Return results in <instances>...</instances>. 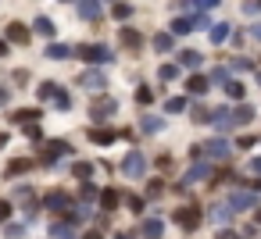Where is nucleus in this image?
I'll return each instance as SVG.
<instances>
[{
	"label": "nucleus",
	"mask_w": 261,
	"mask_h": 239,
	"mask_svg": "<svg viewBox=\"0 0 261 239\" xmlns=\"http://www.w3.org/2000/svg\"><path fill=\"white\" fill-rule=\"evenodd\" d=\"M75 54L86 65H111L115 61V50L111 47H100V43H83V47H75Z\"/></svg>",
	"instance_id": "nucleus-1"
},
{
	"label": "nucleus",
	"mask_w": 261,
	"mask_h": 239,
	"mask_svg": "<svg viewBox=\"0 0 261 239\" xmlns=\"http://www.w3.org/2000/svg\"><path fill=\"white\" fill-rule=\"evenodd\" d=\"M122 175H125V178H143V175H147V157H143L140 150L125 154V157H122Z\"/></svg>",
	"instance_id": "nucleus-2"
},
{
	"label": "nucleus",
	"mask_w": 261,
	"mask_h": 239,
	"mask_svg": "<svg viewBox=\"0 0 261 239\" xmlns=\"http://www.w3.org/2000/svg\"><path fill=\"white\" fill-rule=\"evenodd\" d=\"M115 111H118V100H111V97H100V100H93V107H90V118H93V122H108Z\"/></svg>",
	"instance_id": "nucleus-3"
},
{
	"label": "nucleus",
	"mask_w": 261,
	"mask_h": 239,
	"mask_svg": "<svg viewBox=\"0 0 261 239\" xmlns=\"http://www.w3.org/2000/svg\"><path fill=\"white\" fill-rule=\"evenodd\" d=\"M175 225L186 228V232H193V228L200 225V207H197V203H193V207H179V211H175Z\"/></svg>",
	"instance_id": "nucleus-4"
},
{
	"label": "nucleus",
	"mask_w": 261,
	"mask_h": 239,
	"mask_svg": "<svg viewBox=\"0 0 261 239\" xmlns=\"http://www.w3.org/2000/svg\"><path fill=\"white\" fill-rule=\"evenodd\" d=\"M207 175H211V161H197V164H190V171L182 175L179 189H186V186H193V182H200V178H207Z\"/></svg>",
	"instance_id": "nucleus-5"
},
{
	"label": "nucleus",
	"mask_w": 261,
	"mask_h": 239,
	"mask_svg": "<svg viewBox=\"0 0 261 239\" xmlns=\"http://www.w3.org/2000/svg\"><path fill=\"white\" fill-rule=\"evenodd\" d=\"M79 86H83V89H104V86H108V75H104L100 68H86V72L79 75Z\"/></svg>",
	"instance_id": "nucleus-6"
},
{
	"label": "nucleus",
	"mask_w": 261,
	"mask_h": 239,
	"mask_svg": "<svg viewBox=\"0 0 261 239\" xmlns=\"http://www.w3.org/2000/svg\"><path fill=\"white\" fill-rule=\"evenodd\" d=\"M204 154H207V157H215V161H225V157L232 154V146H229V139L215 136V139H207V143H204Z\"/></svg>",
	"instance_id": "nucleus-7"
},
{
	"label": "nucleus",
	"mask_w": 261,
	"mask_h": 239,
	"mask_svg": "<svg viewBox=\"0 0 261 239\" xmlns=\"http://www.w3.org/2000/svg\"><path fill=\"white\" fill-rule=\"evenodd\" d=\"M232 211H247V207H254L257 203V193H250V189H236V193H229V200H225Z\"/></svg>",
	"instance_id": "nucleus-8"
},
{
	"label": "nucleus",
	"mask_w": 261,
	"mask_h": 239,
	"mask_svg": "<svg viewBox=\"0 0 261 239\" xmlns=\"http://www.w3.org/2000/svg\"><path fill=\"white\" fill-rule=\"evenodd\" d=\"M115 139H118V132H115V129H108V125L90 129V143H97V146H111Z\"/></svg>",
	"instance_id": "nucleus-9"
},
{
	"label": "nucleus",
	"mask_w": 261,
	"mask_h": 239,
	"mask_svg": "<svg viewBox=\"0 0 261 239\" xmlns=\"http://www.w3.org/2000/svg\"><path fill=\"white\" fill-rule=\"evenodd\" d=\"M75 15L86 18V22H97V18H104V8L93 4V0H83V4H75Z\"/></svg>",
	"instance_id": "nucleus-10"
},
{
	"label": "nucleus",
	"mask_w": 261,
	"mask_h": 239,
	"mask_svg": "<svg viewBox=\"0 0 261 239\" xmlns=\"http://www.w3.org/2000/svg\"><path fill=\"white\" fill-rule=\"evenodd\" d=\"M118 43H122V47H129V50H140V47H143V36H140V29L125 25V29L118 33Z\"/></svg>",
	"instance_id": "nucleus-11"
},
{
	"label": "nucleus",
	"mask_w": 261,
	"mask_h": 239,
	"mask_svg": "<svg viewBox=\"0 0 261 239\" xmlns=\"http://www.w3.org/2000/svg\"><path fill=\"white\" fill-rule=\"evenodd\" d=\"M140 132H143V136H158V132H165V118H158V114H143V118H140Z\"/></svg>",
	"instance_id": "nucleus-12"
},
{
	"label": "nucleus",
	"mask_w": 261,
	"mask_h": 239,
	"mask_svg": "<svg viewBox=\"0 0 261 239\" xmlns=\"http://www.w3.org/2000/svg\"><path fill=\"white\" fill-rule=\"evenodd\" d=\"M50 61H65V57H72L75 54V47H68V43H47V50H43Z\"/></svg>",
	"instance_id": "nucleus-13"
},
{
	"label": "nucleus",
	"mask_w": 261,
	"mask_h": 239,
	"mask_svg": "<svg viewBox=\"0 0 261 239\" xmlns=\"http://www.w3.org/2000/svg\"><path fill=\"white\" fill-rule=\"evenodd\" d=\"M8 43H18V47L29 43V29H25L22 22H11V25H8Z\"/></svg>",
	"instance_id": "nucleus-14"
},
{
	"label": "nucleus",
	"mask_w": 261,
	"mask_h": 239,
	"mask_svg": "<svg viewBox=\"0 0 261 239\" xmlns=\"http://www.w3.org/2000/svg\"><path fill=\"white\" fill-rule=\"evenodd\" d=\"M68 154H72V146H68V143H61V139H54V143L47 146V164L54 168V164H58L54 157H68Z\"/></svg>",
	"instance_id": "nucleus-15"
},
{
	"label": "nucleus",
	"mask_w": 261,
	"mask_h": 239,
	"mask_svg": "<svg viewBox=\"0 0 261 239\" xmlns=\"http://www.w3.org/2000/svg\"><path fill=\"white\" fill-rule=\"evenodd\" d=\"M43 203H47V211H68L72 207V196L68 193H50Z\"/></svg>",
	"instance_id": "nucleus-16"
},
{
	"label": "nucleus",
	"mask_w": 261,
	"mask_h": 239,
	"mask_svg": "<svg viewBox=\"0 0 261 239\" xmlns=\"http://www.w3.org/2000/svg\"><path fill=\"white\" fill-rule=\"evenodd\" d=\"M50 239H79V235H75L72 221H54L50 225Z\"/></svg>",
	"instance_id": "nucleus-17"
},
{
	"label": "nucleus",
	"mask_w": 261,
	"mask_h": 239,
	"mask_svg": "<svg viewBox=\"0 0 261 239\" xmlns=\"http://www.w3.org/2000/svg\"><path fill=\"white\" fill-rule=\"evenodd\" d=\"M150 43H154V50H158V54H168V50H175V36H172V33H158Z\"/></svg>",
	"instance_id": "nucleus-18"
},
{
	"label": "nucleus",
	"mask_w": 261,
	"mask_h": 239,
	"mask_svg": "<svg viewBox=\"0 0 261 239\" xmlns=\"http://www.w3.org/2000/svg\"><path fill=\"white\" fill-rule=\"evenodd\" d=\"M207 86H211V79H204V75H190V79H186V89H190L193 97L207 93Z\"/></svg>",
	"instance_id": "nucleus-19"
},
{
	"label": "nucleus",
	"mask_w": 261,
	"mask_h": 239,
	"mask_svg": "<svg viewBox=\"0 0 261 239\" xmlns=\"http://www.w3.org/2000/svg\"><path fill=\"white\" fill-rule=\"evenodd\" d=\"M118 203H122V196H118V189H111V186H108V189L100 193V207H104V211H115Z\"/></svg>",
	"instance_id": "nucleus-20"
},
{
	"label": "nucleus",
	"mask_w": 261,
	"mask_h": 239,
	"mask_svg": "<svg viewBox=\"0 0 261 239\" xmlns=\"http://www.w3.org/2000/svg\"><path fill=\"white\" fill-rule=\"evenodd\" d=\"M229 218H232V207H229V203L211 207V221H215V225H229Z\"/></svg>",
	"instance_id": "nucleus-21"
},
{
	"label": "nucleus",
	"mask_w": 261,
	"mask_h": 239,
	"mask_svg": "<svg viewBox=\"0 0 261 239\" xmlns=\"http://www.w3.org/2000/svg\"><path fill=\"white\" fill-rule=\"evenodd\" d=\"M11 118H15L18 125H36V118H40V111H36V107H25V111H15Z\"/></svg>",
	"instance_id": "nucleus-22"
},
{
	"label": "nucleus",
	"mask_w": 261,
	"mask_h": 239,
	"mask_svg": "<svg viewBox=\"0 0 261 239\" xmlns=\"http://www.w3.org/2000/svg\"><path fill=\"white\" fill-rule=\"evenodd\" d=\"M232 122H236V125H247V122H254V107H250V104H240V107L232 111Z\"/></svg>",
	"instance_id": "nucleus-23"
},
{
	"label": "nucleus",
	"mask_w": 261,
	"mask_h": 239,
	"mask_svg": "<svg viewBox=\"0 0 261 239\" xmlns=\"http://www.w3.org/2000/svg\"><path fill=\"white\" fill-rule=\"evenodd\" d=\"M161 232H165V221H161V218H150V221H143V235H147V239H158Z\"/></svg>",
	"instance_id": "nucleus-24"
},
{
	"label": "nucleus",
	"mask_w": 261,
	"mask_h": 239,
	"mask_svg": "<svg viewBox=\"0 0 261 239\" xmlns=\"http://www.w3.org/2000/svg\"><path fill=\"white\" fill-rule=\"evenodd\" d=\"M179 65H186V68H200L204 57H200L197 50H182V54H179Z\"/></svg>",
	"instance_id": "nucleus-25"
},
{
	"label": "nucleus",
	"mask_w": 261,
	"mask_h": 239,
	"mask_svg": "<svg viewBox=\"0 0 261 239\" xmlns=\"http://www.w3.org/2000/svg\"><path fill=\"white\" fill-rule=\"evenodd\" d=\"M211 122H215L222 132H229V129L236 125V122H232V111H215V118H211Z\"/></svg>",
	"instance_id": "nucleus-26"
},
{
	"label": "nucleus",
	"mask_w": 261,
	"mask_h": 239,
	"mask_svg": "<svg viewBox=\"0 0 261 239\" xmlns=\"http://www.w3.org/2000/svg\"><path fill=\"white\" fill-rule=\"evenodd\" d=\"M15 200L25 203V211H33V200H36V196H33V186H18V189H15Z\"/></svg>",
	"instance_id": "nucleus-27"
},
{
	"label": "nucleus",
	"mask_w": 261,
	"mask_h": 239,
	"mask_svg": "<svg viewBox=\"0 0 261 239\" xmlns=\"http://www.w3.org/2000/svg\"><path fill=\"white\" fill-rule=\"evenodd\" d=\"M33 29H36V33H40V36H47V40H50V36H54V22H50V18H43V15H40V18H36V22H33Z\"/></svg>",
	"instance_id": "nucleus-28"
},
{
	"label": "nucleus",
	"mask_w": 261,
	"mask_h": 239,
	"mask_svg": "<svg viewBox=\"0 0 261 239\" xmlns=\"http://www.w3.org/2000/svg\"><path fill=\"white\" fill-rule=\"evenodd\" d=\"M186 33H193V18H175L172 22V36H186Z\"/></svg>",
	"instance_id": "nucleus-29"
},
{
	"label": "nucleus",
	"mask_w": 261,
	"mask_h": 239,
	"mask_svg": "<svg viewBox=\"0 0 261 239\" xmlns=\"http://www.w3.org/2000/svg\"><path fill=\"white\" fill-rule=\"evenodd\" d=\"M29 168H33V161L18 157V161H11V164H8V178H15V175H22V171H29Z\"/></svg>",
	"instance_id": "nucleus-30"
},
{
	"label": "nucleus",
	"mask_w": 261,
	"mask_h": 239,
	"mask_svg": "<svg viewBox=\"0 0 261 239\" xmlns=\"http://www.w3.org/2000/svg\"><path fill=\"white\" fill-rule=\"evenodd\" d=\"M79 196H83V203H90V200H100V189H97L93 182H83V186H79Z\"/></svg>",
	"instance_id": "nucleus-31"
},
{
	"label": "nucleus",
	"mask_w": 261,
	"mask_h": 239,
	"mask_svg": "<svg viewBox=\"0 0 261 239\" xmlns=\"http://www.w3.org/2000/svg\"><path fill=\"white\" fill-rule=\"evenodd\" d=\"M58 93H61V89H58L54 82H40V89H36V97H40V100H54Z\"/></svg>",
	"instance_id": "nucleus-32"
},
{
	"label": "nucleus",
	"mask_w": 261,
	"mask_h": 239,
	"mask_svg": "<svg viewBox=\"0 0 261 239\" xmlns=\"http://www.w3.org/2000/svg\"><path fill=\"white\" fill-rule=\"evenodd\" d=\"M72 171H75V178L90 182V175H93V164H90V161H79V164H72Z\"/></svg>",
	"instance_id": "nucleus-33"
},
{
	"label": "nucleus",
	"mask_w": 261,
	"mask_h": 239,
	"mask_svg": "<svg viewBox=\"0 0 261 239\" xmlns=\"http://www.w3.org/2000/svg\"><path fill=\"white\" fill-rule=\"evenodd\" d=\"M158 75H161V82H172V79H179V65H161Z\"/></svg>",
	"instance_id": "nucleus-34"
},
{
	"label": "nucleus",
	"mask_w": 261,
	"mask_h": 239,
	"mask_svg": "<svg viewBox=\"0 0 261 239\" xmlns=\"http://www.w3.org/2000/svg\"><path fill=\"white\" fill-rule=\"evenodd\" d=\"M165 111H168V114H179V111H186V100H182V97H168V100H165Z\"/></svg>",
	"instance_id": "nucleus-35"
},
{
	"label": "nucleus",
	"mask_w": 261,
	"mask_h": 239,
	"mask_svg": "<svg viewBox=\"0 0 261 239\" xmlns=\"http://www.w3.org/2000/svg\"><path fill=\"white\" fill-rule=\"evenodd\" d=\"M225 40H229V25L222 22V25H215V29H211V43H225Z\"/></svg>",
	"instance_id": "nucleus-36"
},
{
	"label": "nucleus",
	"mask_w": 261,
	"mask_h": 239,
	"mask_svg": "<svg viewBox=\"0 0 261 239\" xmlns=\"http://www.w3.org/2000/svg\"><path fill=\"white\" fill-rule=\"evenodd\" d=\"M111 15L125 22V18H133V4H115V8H111Z\"/></svg>",
	"instance_id": "nucleus-37"
},
{
	"label": "nucleus",
	"mask_w": 261,
	"mask_h": 239,
	"mask_svg": "<svg viewBox=\"0 0 261 239\" xmlns=\"http://www.w3.org/2000/svg\"><path fill=\"white\" fill-rule=\"evenodd\" d=\"M211 82H218V86H229L232 79H229V68H215L211 72Z\"/></svg>",
	"instance_id": "nucleus-38"
},
{
	"label": "nucleus",
	"mask_w": 261,
	"mask_h": 239,
	"mask_svg": "<svg viewBox=\"0 0 261 239\" xmlns=\"http://www.w3.org/2000/svg\"><path fill=\"white\" fill-rule=\"evenodd\" d=\"M225 97H229V100H243V86H240V82H229V86H225Z\"/></svg>",
	"instance_id": "nucleus-39"
},
{
	"label": "nucleus",
	"mask_w": 261,
	"mask_h": 239,
	"mask_svg": "<svg viewBox=\"0 0 261 239\" xmlns=\"http://www.w3.org/2000/svg\"><path fill=\"white\" fill-rule=\"evenodd\" d=\"M54 107H58V111H68V107H72V97H68V93L61 89V93L54 97Z\"/></svg>",
	"instance_id": "nucleus-40"
},
{
	"label": "nucleus",
	"mask_w": 261,
	"mask_h": 239,
	"mask_svg": "<svg viewBox=\"0 0 261 239\" xmlns=\"http://www.w3.org/2000/svg\"><path fill=\"white\" fill-rule=\"evenodd\" d=\"M161 193H165V182H161V178H154V182L147 186V196H150V200H158Z\"/></svg>",
	"instance_id": "nucleus-41"
},
{
	"label": "nucleus",
	"mask_w": 261,
	"mask_h": 239,
	"mask_svg": "<svg viewBox=\"0 0 261 239\" xmlns=\"http://www.w3.org/2000/svg\"><path fill=\"white\" fill-rule=\"evenodd\" d=\"M193 29H207V33H211L215 25H211V18H207V15H193Z\"/></svg>",
	"instance_id": "nucleus-42"
},
{
	"label": "nucleus",
	"mask_w": 261,
	"mask_h": 239,
	"mask_svg": "<svg viewBox=\"0 0 261 239\" xmlns=\"http://www.w3.org/2000/svg\"><path fill=\"white\" fill-rule=\"evenodd\" d=\"M22 132H25V136H29L33 143H40V139H43V129H40V125H25Z\"/></svg>",
	"instance_id": "nucleus-43"
},
{
	"label": "nucleus",
	"mask_w": 261,
	"mask_h": 239,
	"mask_svg": "<svg viewBox=\"0 0 261 239\" xmlns=\"http://www.w3.org/2000/svg\"><path fill=\"white\" fill-rule=\"evenodd\" d=\"M125 203H129V211H133V214H140V211H143V196H125Z\"/></svg>",
	"instance_id": "nucleus-44"
},
{
	"label": "nucleus",
	"mask_w": 261,
	"mask_h": 239,
	"mask_svg": "<svg viewBox=\"0 0 261 239\" xmlns=\"http://www.w3.org/2000/svg\"><path fill=\"white\" fill-rule=\"evenodd\" d=\"M207 118H215L207 107H193V122H207Z\"/></svg>",
	"instance_id": "nucleus-45"
},
{
	"label": "nucleus",
	"mask_w": 261,
	"mask_h": 239,
	"mask_svg": "<svg viewBox=\"0 0 261 239\" xmlns=\"http://www.w3.org/2000/svg\"><path fill=\"white\" fill-rule=\"evenodd\" d=\"M25 235V225H8V239H22Z\"/></svg>",
	"instance_id": "nucleus-46"
},
{
	"label": "nucleus",
	"mask_w": 261,
	"mask_h": 239,
	"mask_svg": "<svg viewBox=\"0 0 261 239\" xmlns=\"http://www.w3.org/2000/svg\"><path fill=\"white\" fill-rule=\"evenodd\" d=\"M11 75H15V82H18V86H25V82H29V72H25V68H18V72H11Z\"/></svg>",
	"instance_id": "nucleus-47"
},
{
	"label": "nucleus",
	"mask_w": 261,
	"mask_h": 239,
	"mask_svg": "<svg viewBox=\"0 0 261 239\" xmlns=\"http://www.w3.org/2000/svg\"><path fill=\"white\" fill-rule=\"evenodd\" d=\"M136 100H140V104H150V89L140 86V89H136Z\"/></svg>",
	"instance_id": "nucleus-48"
},
{
	"label": "nucleus",
	"mask_w": 261,
	"mask_h": 239,
	"mask_svg": "<svg viewBox=\"0 0 261 239\" xmlns=\"http://www.w3.org/2000/svg\"><path fill=\"white\" fill-rule=\"evenodd\" d=\"M11 218V203L8 200H0V221H8Z\"/></svg>",
	"instance_id": "nucleus-49"
},
{
	"label": "nucleus",
	"mask_w": 261,
	"mask_h": 239,
	"mask_svg": "<svg viewBox=\"0 0 261 239\" xmlns=\"http://www.w3.org/2000/svg\"><path fill=\"white\" fill-rule=\"evenodd\" d=\"M232 68H240V72H247V68H250V61H247V57H236V61H232Z\"/></svg>",
	"instance_id": "nucleus-50"
},
{
	"label": "nucleus",
	"mask_w": 261,
	"mask_h": 239,
	"mask_svg": "<svg viewBox=\"0 0 261 239\" xmlns=\"http://www.w3.org/2000/svg\"><path fill=\"white\" fill-rule=\"evenodd\" d=\"M83 239H104V232H100V228H90V232H86Z\"/></svg>",
	"instance_id": "nucleus-51"
},
{
	"label": "nucleus",
	"mask_w": 261,
	"mask_h": 239,
	"mask_svg": "<svg viewBox=\"0 0 261 239\" xmlns=\"http://www.w3.org/2000/svg\"><path fill=\"white\" fill-rule=\"evenodd\" d=\"M250 171H254V175L261 178V157H254V161H250Z\"/></svg>",
	"instance_id": "nucleus-52"
},
{
	"label": "nucleus",
	"mask_w": 261,
	"mask_h": 239,
	"mask_svg": "<svg viewBox=\"0 0 261 239\" xmlns=\"http://www.w3.org/2000/svg\"><path fill=\"white\" fill-rule=\"evenodd\" d=\"M218 239H236V232H229V228H222V232H218Z\"/></svg>",
	"instance_id": "nucleus-53"
},
{
	"label": "nucleus",
	"mask_w": 261,
	"mask_h": 239,
	"mask_svg": "<svg viewBox=\"0 0 261 239\" xmlns=\"http://www.w3.org/2000/svg\"><path fill=\"white\" fill-rule=\"evenodd\" d=\"M8 50H11V47H8V40H0V57H8Z\"/></svg>",
	"instance_id": "nucleus-54"
},
{
	"label": "nucleus",
	"mask_w": 261,
	"mask_h": 239,
	"mask_svg": "<svg viewBox=\"0 0 261 239\" xmlns=\"http://www.w3.org/2000/svg\"><path fill=\"white\" fill-rule=\"evenodd\" d=\"M8 139H11L8 132H0V150H4V146H8Z\"/></svg>",
	"instance_id": "nucleus-55"
},
{
	"label": "nucleus",
	"mask_w": 261,
	"mask_h": 239,
	"mask_svg": "<svg viewBox=\"0 0 261 239\" xmlns=\"http://www.w3.org/2000/svg\"><path fill=\"white\" fill-rule=\"evenodd\" d=\"M250 36H254V40H261V25H254V29H250Z\"/></svg>",
	"instance_id": "nucleus-56"
},
{
	"label": "nucleus",
	"mask_w": 261,
	"mask_h": 239,
	"mask_svg": "<svg viewBox=\"0 0 261 239\" xmlns=\"http://www.w3.org/2000/svg\"><path fill=\"white\" fill-rule=\"evenodd\" d=\"M115 239H133V232H118V235H115Z\"/></svg>",
	"instance_id": "nucleus-57"
},
{
	"label": "nucleus",
	"mask_w": 261,
	"mask_h": 239,
	"mask_svg": "<svg viewBox=\"0 0 261 239\" xmlns=\"http://www.w3.org/2000/svg\"><path fill=\"white\" fill-rule=\"evenodd\" d=\"M4 100H8V89H4V86H0V104H4Z\"/></svg>",
	"instance_id": "nucleus-58"
},
{
	"label": "nucleus",
	"mask_w": 261,
	"mask_h": 239,
	"mask_svg": "<svg viewBox=\"0 0 261 239\" xmlns=\"http://www.w3.org/2000/svg\"><path fill=\"white\" fill-rule=\"evenodd\" d=\"M257 225H261V211H257Z\"/></svg>",
	"instance_id": "nucleus-59"
},
{
	"label": "nucleus",
	"mask_w": 261,
	"mask_h": 239,
	"mask_svg": "<svg viewBox=\"0 0 261 239\" xmlns=\"http://www.w3.org/2000/svg\"><path fill=\"white\" fill-rule=\"evenodd\" d=\"M257 82H261V75H257Z\"/></svg>",
	"instance_id": "nucleus-60"
}]
</instances>
